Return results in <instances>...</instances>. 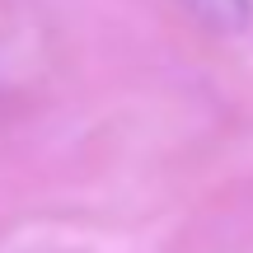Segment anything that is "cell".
Returning a JSON list of instances; mask_svg holds the SVG:
<instances>
[{
    "instance_id": "obj_1",
    "label": "cell",
    "mask_w": 253,
    "mask_h": 253,
    "mask_svg": "<svg viewBox=\"0 0 253 253\" xmlns=\"http://www.w3.org/2000/svg\"><path fill=\"white\" fill-rule=\"evenodd\" d=\"M183 5L216 33H239L249 24V0H183Z\"/></svg>"
}]
</instances>
